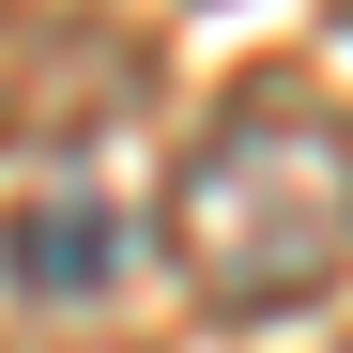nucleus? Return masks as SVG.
Returning a JSON list of instances; mask_svg holds the SVG:
<instances>
[{
  "label": "nucleus",
  "mask_w": 353,
  "mask_h": 353,
  "mask_svg": "<svg viewBox=\"0 0 353 353\" xmlns=\"http://www.w3.org/2000/svg\"><path fill=\"white\" fill-rule=\"evenodd\" d=\"M169 261L215 323H292L353 276V123L323 92L215 108L169 169Z\"/></svg>",
  "instance_id": "1"
},
{
  "label": "nucleus",
  "mask_w": 353,
  "mask_h": 353,
  "mask_svg": "<svg viewBox=\"0 0 353 353\" xmlns=\"http://www.w3.org/2000/svg\"><path fill=\"white\" fill-rule=\"evenodd\" d=\"M0 276H16L31 307H77V292H108V276H123V215H108V200H16Z\"/></svg>",
  "instance_id": "2"
}]
</instances>
